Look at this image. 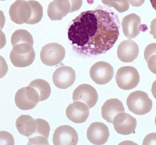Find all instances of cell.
Instances as JSON below:
<instances>
[{
    "label": "cell",
    "mask_w": 156,
    "mask_h": 145,
    "mask_svg": "<svg viewBox=\"0 0 156 145\" xmlns=\"http://www.w3.org/2000/svg\"><path fill=\"white\" fill-rule=\"evenodd\" d=\"M117 15L105 6L82 12L73 20L68 36L74 50L87 56L106 53L113 46L119 34Z\"/></svg>",
    "instance_id": "6da1fadb"
},
{
    "label": "cell",
    "mask_w": 156,
    "mask_h": 145,
    "mask_svg": "<svg viewBox=\"0 0 156 145\" xmlns=\"http://www.w3.org/2000/svg\"><path fill=\"white\" fill-rule=\"evenodd\" d=\"M13 47L10 53V59L14 66L25 67L33 63L35 53L32 45L27 43H22Z\"/></svg>",
    "instance_id": "7a4b0ae2"
},
{
    "label": "cell",
    "mask_w": 156,
    "mask_h": 145,
    "mask_svg": "<svg viewBox=\"0 0 156 145\" xmlns=\"http://www.w3.org/2000/svg\"><path fill=\"white\" fill-rule=\"evenodd\" d=\"M129 110L135 114L143 115L151 111L152 102L147 93L137 90L130 93L126 100Z\"/></svg>",
    "instance_id": "3957f363"
},
{
    "label": "cell",
    "mask_w": 156,
    "mask_h": 145,
    "mask_svg": "<svg viewBox=\"0 0 156 145\" xmlns=\"http://www.w3.org/2000/svg\"><path fill=\"white\" fill-rule=\"evenodd\" d=\"M140 80L137 69L130 66L122 67L118 69L115 75L118 86L124 90H129L136 87Z\"/></svg>",
    "instance_id": "277c9868"
},
{
    "label": "cell",
    "mask_w": 156,
    "mask_h": 145,
    "mask_svg": "<svg viewBox=\"0 0 156 145\" xmlns=\"http://www.w3.org/2000/svg\"><path fill=\"white\" fill-rule=\"evenodd\" d=\"M65 49L61 45L52 43L42 48L40 57L43 63L51 66L60 63L65 57Z\"/></svg>",
    "instance_id": "5b68a950"
},
{
    "label": "cell",
    "mask_w": 156,
    "mask_h": 145,
    "mask_svg": "<svg viewBox=\"0 0 156 145\" xmlns=\"http://www.w3.org/2000/svg\"><path fill=\"white\" fill-rule=\"evenodd\" d=\"M14 99L16 106L19 109L29 110L36 106L39 101V95L34 89L28 86L18 90Z\"/></svg>",
    "instance_id": "8992f818"
},
{
    "label": "cell",
    "mask_w": 156,
    "mask_h": 145,
    "mask_svg": "<svg viewBox=\"0 0 156 145\" xmlns=\"http://www.w3.org/2000/svg\"><path fill=\"white\" fill-rule=\"evenodd\" d=\"M9 14L11 20L17 24H29L32 8L29 1L17 0L10 6Z\"/></svg>",
    "instance_id": "52a82bcc"
},
{
    "label": "cell",
    "mask_w": 156,
    "mask_h": 145,
    "mask_svg": "<svg viewBox=\"0 0 156 145\" xmlns=\"http://www.w3.org/2000/svg\"><path fill=\"white\" fill-rule=\"evenodd\" d=\"M114 70L109 63L98 62L90 68V75L92 80L99 85H104L109 82L114 75Z\"/></svg>",
    "instance_id": "ba28073f"
},
{
    "label": "cell",
    "mask_w": 156,
    "mask_h": 145,
    "mask_svg": "<svg viewBox=\"0 0 156 145\" xmlns=\"http://www.w3.org/2000/svg\"><path fill=\"white\" fill-rule=\"evenodd\" d=\"M73 101L84 103L90 109L94 107L98 99V95L95 89L91 85L83 84L78 86L73 93Z\"/></svg>",
    "instance_id": "9c48e42d"
},
{
    "label": "cell",
    "mask_w": 156,
    "mask_h": 145,
    "mask_svg": "<svg viewBox=\"0 0 156 145\" xmlns=\"http://www.w3.org/2000/svg\"><path fill=\"white\" fill-rule=\"evenodd\" d=\"M78 140V135L76 130L67 125L57 127L53 137L54 145H76Z\"/></svg>",
    "instance_id": "30bf717a"
},
{
    "label": "cell",
    "mask_w": 156,
    "mask_h": 145,
    "mask_svg": "<svg viewBox=\"0 0 156 145\" xmlns=\"http://www.w3.org/2000/svg\"><path fill=\"white\" fill-rule=\"evenodd\" d=\"M140 24V18L135 13H131L125 16L122 23L125 36L129 39H133L137 36L140 31H144L147 30V26H142Z\"/></svg>",
    "instance_id": "8fae6325"
},
{
    "label": "cell",
    "mask_w": 156,
    "mask_h": 145,
    "mask_svg": "<svg viewBox=\"0 0 156 145\" xmlns=\"http://www.w3.org/2000/svg\"><path fill=\"white\" fill-rule=\"evenodd\" d=\"M114 129L119 134L128 135L134 133L137 125L136 119L125 112L120 113L113 121Z\"/></svg>",
    "instance_id": "7c38bea8"
},
{
    "label": "cell",
    "mask_w": 156,
    "mask_h": 145,
    "mask_svg": "<svg viewBox=\"0 0 156 145\" xmlns=\"http://www.w3.org/2000/svg\"><path fill=\"white\" fill-rule=\"evenodd\" d=\"M75 79V71L67 66H62L57 68L52 75L54 83L60 89L68 88L74 83Z\"/></svg>",
    "instance_id": "4fadbf2b"
},
{
    "label": "cell",
    "mask_w": 156,
    "mask_h": 145,
    "mask_svg": "<svg viewBox=\"0 0 156 145\" xmlns=\"http://www.w3.org/2000/svg\"><path fill=\"white\" fill-rule=\"evenodd\" d=\"M109 135L108 127L102 122H93L87 130V139L90 143L95 145L105 143L108 140Z\"/></svg>",
    "instance_id": "5bb4252c"
},
{
    "label": "cell",
    "mask_w": 156,
    "mask_h": 145,
    "mask_svg": "<svg viewBox=\"0 0 156 145\" xmlns=\"http://www.w3.org/2000/svg\"><path fill=\"white\" fill-rule=\"evenodd\" d=\"M68 118L72 121L76 123L85 122L88 118L89 110L84 103L75 101L69 104L66 111Z\"/></svg>",
    "instance_id": "9a60e30c"
},
{
    "label": "cell",
    "mask_w": 156,
    "mask_h": 145,
    "mask_svg": "<svg viewBox=\"0 0 156 145\" xmlns=\"http://www.w3.org/2000/svg\"><path fill=\"white\" fill-rule=\"evenodd\" d=\"M139 52L138 45L132 40L128 39L122 41L119 45L117 55L121 61L131 62L137 58Z\"/></svg>",
    "instance_id": "2e32d148"
},
{
    "label": "cell",
    "mask_w": 156,
    "mask_h": 145,
    "mask_svg": "<svg viewBox=\"0 0 156 145\" xmlns=\"http://www.w3.org/2000/svg\"><path fill=\"white\" fill-rule=\"evenodd\" d=\"M37 125L35 132L28 137V145H49L48 139L50 131L48 123L41 118L35 119Z\"/></svg>",
    "instance_id": "e0dca14e"
},
{
    "label": "cell",
    "mask_w": 156,
    "mask_h": 145,
    "mask_svg": "<svg viewBox=\"0 0 156 145\" xmlns=\"http://www.w3.org/2000/svg\"><path fill=\"white\" fill-rule=\"evenodd\" d=\"M47 12L51 20H60L71 13V4L69 0H54L48 5Z\"/></svg>",
    "instance_id": "ac0fdd59"
},
{
    "label": "cell",
    "mask_w": 156,
    "mask_h": 145,
    "mask_svg": "<svg viewBox=\"0 0 156 145\" xmlns=\"http://www.w3.org/2000/svg\"><path fill=\"white\" fill-rule=\"evenodd\" d=\"M102 117L107 122L112 123L115 116L118 114L125 112V109L122 102L117 98H112L107 100L101 108Z\"/></svg>",
    "instance_id": "d6986e66"
},
{
    "label": "cell",
    "mask_w": 156,
    "mask_h": 145,
    "mask_svg": "<svg viewBox=\"0 0 156 145\" xmlns=\"http://www.w3.org/2000/svg\"><path fill=\"white\" fill-rule=\"evenodd\" d=\"M16 126L20 134L28 137L34 133L37 127L35 120L28 115H21L19 116L16 120Z\"/></svg>",
    "instance_id": "ffe728a7"
},
{
    "label": "cell",
    "mask_w": 156,
    "mask_h": 145,
    "mask_svg": "<svg viewBox=\"0 0 156 145\" xmlns=\"http://www.w3.org/2000/svg\"><path fill=\"white\" fill-rule=\"evenodd\" d=\"M28 86L34 89L38 93L39 101L47 100L50 95L51 87L49 84L44 80L36 79L31 82Z\"/></svg>",
    "instance_id": "44dd1931"
},
{
    "label": "cell",
    "mask_w": 156,
    "mask_h": 145,
    "mask_svg": "<svg viewBox=\"0 0 156 145\" xmlns=\"http://www.w3.org/2000/svg\"><path fill=\"white\" fill-rule=\"evenodd\" d=\"M144 56L149 69L156 74V43H151L146 47Z\"/></svg>",
    "instance_id": "7402d4cb"
},
{
    "label": "cell",
    "mask_w": 156,
    "mask_h": 145,
    "mask_svg": "<svg viewBox=\"0 0 156 145\" xmlns=\"http://www.w3.org/2000/svg\"><path fill=\"white\" fill-rule=\"evenodd\" d=\"M11 42L13 47L22 43H29L32 46L34 44L33 38L31 34L27 31L23 29L16 30L12 35Z\"/></svg>",
    "instance_id": "603a6c76"
},
{
    "label": "cell",
    "mask_w": 156,
    "mask_h": 145,
    "mask_svg": "<svg viewBox=\"0 0 156 145\" xmlns=\"http://www.w3.org/2000/svg\"><path fill=\"white\" fill-rule=\"evenodd\" d=\"M32 8V15L29 24H33L40 22L43 15V7L38 2L29 0Z\"/></svg>",
    "instance_id": "cb8c5ba5"
},
{
    "label": "cell",
    "mask_w": 156,
    "mask_h": 145,
    "mask_svg": "<svg viewBox=\"0 0 156 145\" xmlns=\"http://www.w3.org/2000/svg\"><path fill=\"white\" fill-rule=\"evenodd\" d=\"M102 2L109 7H113L119 13L127 11L129 6L128 0H102Z\"/></svg>",
    "instance_id": "d4e9b609"
},
{
    "label": "cell",
    "mask_w": 156,
    "mask_h": 145,
    "mask_svg": "<svg viewBox=\"0 0 156 145\" xmlns=\"http://www.w3.org/2000/svg\"><path fill=\"white\" fill-rule=\"evenodd\" d=\"M143 145H156V133L153 132L147 134L144 138Z\"/></svg>",
    "instance_id": "484cf974"
},
{
    "label": "cell",
    "mask_w": 156,
    "mask_h": 145,
    "mask_svg": "<svg viewBox=\"0 0 156 145\" xmlns=\"http://www.w3.org/2000/svg\"><path fill=\"white\" fill-rule=\"evenodd\" d=\"M71 5V13L79 10L82 4V0H69Z\"/></svg>",
    "instance_id": "4316f807"
},
{
    "label": "cell",
    "mask_w": 156,
    "mask_h": 145,
    "mask_svg": "<svg viewBox=\"0 0 156 145\" xmlns=\"http://www.w3.org/2000/svg\"><path fill=\"white\" fill-rule=\"evenodd\" d=\"M151 23L150 33L153 36L154 39H156V18L153 19Z\"/></svg>",
    "instance_id": "83f0119b"
},
{
    "label": "cell",
    "mask_w": 156,
    "mask_h": 145,
    "mask_svg": "<svg viewBox=\"0 0 156 145\" xmlns=\"http://www.w3.org/2000/svg\"><path fill=\"white\" fill-rule=\"evenodd\" d=\"M132 5L135 7H139L144 2V0H128Z\"/></svg>",
    "instance_id": "f1b7e54d"
},
{
    "label": "cell",
    "mask_w": 156,
    "mask_h": 145,
    "mask_svg": "<svg viewBox=\"0 0 156 145\" xmlns=\"http://www.w3.org/2000/svg\"><path fill=\"white\" fill-rule=\"evenodd\" d=\"M151 91L154 97L156 99V80L152 84Z\"/></svg>",
    "instance_id": "f546056e"
},
{
    "label": "cell",
    "mask_w": 156,
    "mask_h": 145,
    "mask_svg": "<svg viewBox=\"0 0 156 145\" xmlns=\"http://www.w3.org/2000/svg\"><path fill=\"white\" fill-rule=\"evenodd\" d=\"M152 7L156 10V0H150Z\"/></svg>",
    "instance_id": "4dcf8cb0"
},
{
    "label": "cell",
    "mask_w": 156,
    "mask_h": 145,
    "mask_svg": "<svg viewBox=\"0 0 156 145\" xmlns=\"http://www.w3.org/2000/svg\"><path fill=\"white\" fill-rule=\"evenodd\" d=\"M155 123L156 126V115L155 119Z\"/></svg>",
    "instance_id": "1f68e13d"
},
{
    "label": "cell",
    "mask_w": 156,
    "mask_h": 145,
    "mask_svg": "<svg viewBox=\"0 0 156 145\" xmlns=\"http://www.w3.org/2000/svg\"><path fill=\"white\" fill-rule=\"evenodd\" d=\"M1 1H4V0H1Z\"/></svg>",
    "instance_id": "d6a6232c"
}]
</instances>
